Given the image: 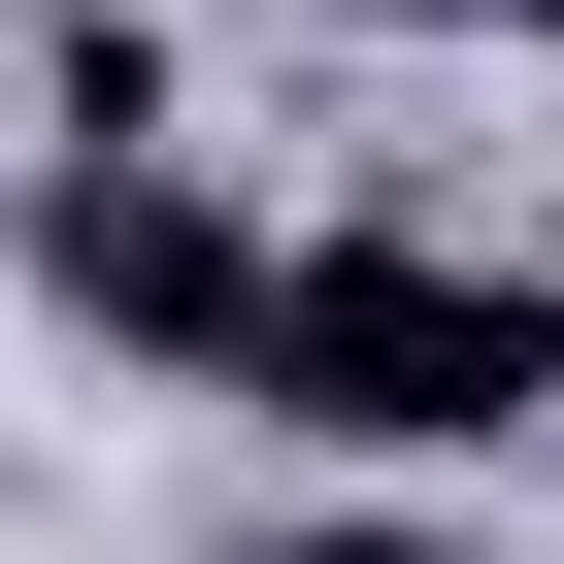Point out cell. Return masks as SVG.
Instances as JSON below:
<instances>
[{"label":"cell","instance_id":"3","mask_svg":"<svg viewBox=\"0 0 564 564\" xmlns=\"http://www.w3.org/2000/svg\"><path fill=\"white\" fill-rule=\"evenodd\" d=\"M232 564H465V531H232Z\"/></svg>","mask_w":564,"mask_h":564},{"label":"cell","instance_id":"1","mask_svg":"<svg viewBox=\"0 0 564 564\" xmlns=\"http://www.w3.org/2000/svg\"><path fill=\"white\" fill-rule=\"evenodd\" d=\"M265 399H300V432H366V465H498V432L564 399V265H465V232H300Z\"/></svg>","mask_w":564,"mask_h":564},{"label":"cell","instance_id":"4","mask_svg":"<svg viewBox=\"0 0 564 564\" xmlns=\"http://www.w3.org/2000/svg\"><path fill=\"white\" fill-rule=\"evenodd\" d=\"M366 34H498V0H366Z\"/></svg>","mask_w":564,"mask_h":564},{"label":"cell","instance_id":"2","mask_svg":"<svg viewBox=\"0 0 564 564\" xmlns=\"http://www.w3.org/2000/svg\"><path fill=\"white\" fill-rule=\"evenodd\" d=\"M34 300H67L100 366H232V399H265V300H300V232H232V166H166L133 100H67V166H34Z\"/></svg>","mask_w":564,"mask_h":564}]
</instances>
